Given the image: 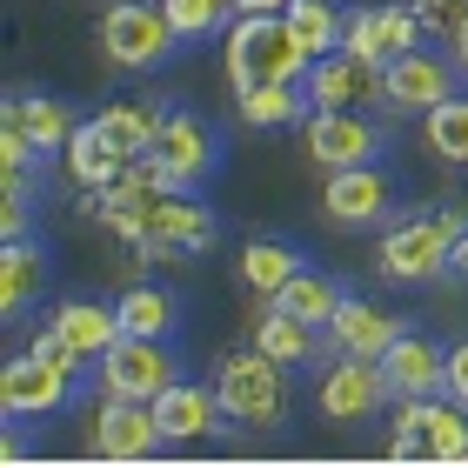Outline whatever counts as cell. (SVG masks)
Returning a JSON list of instances; mask_svg holds the SVG:
<instances>
[{"label": "cell", "instance_id": "8d00e7d4", "mask_svg": "<svg viewBox=\"0 0 468 468\" xmlns=\"http://www.w3.org/2000/svg\"><path fill=\"white\" fill-rule=\"evenodd\" d=\"M441 395H455L462 409H468V342L449 348V381H441Z\"/></svg>", "mask_w": 468, "mask_h": 468}, {"label": "cell", "instance_id": "8fae6325", "mask_svg": "<svg viewBox=\"0 0 468 468\" xmlns=\"http://www.w3.org/2000/svg\"><path fill=\"white\" fill-rule=\"evenodd\" d=\"M302 154H314V167L381 161V127L361 114V108H308V121H302Z\"/></svg>", "mask_w": 468, "mask_h": 468}, {"label": "cell", "instance_id": "ffe728a7", "mask_svg": "<svg viewBox=\"0 0 468 468\" xmlns=\"http://www.w3.org/2000/svg\"><path fill=\"white\" fill-rule=\"evenodd\" d=\"M48 294V248L34 241V234H20V241H0V322H27L34 302Z\"/></svg>", "mask_w": 468, "mask_h": 468}, {"label": "cell", "instance_id": "e575fe53", "mask_svg": "<svg viewBox=\"0 0 468 468\" xmlns=\"http://www.w3.org/2000/svg\"><path fill=\"white\" fill-rule=\"evenodd\" d=\"M34 161H48V154H40V147L27 141V127H20L7 108H0V175H7V167H34Z\"/></svg>", "mask_w": 468, "mask_h": 468}, {"label": "cell", "instance_id": "d4e9b609", "mask_svg": "<svg viewBox=\"0 0 468 468\" xmlns=\"http://www.w3.org/2000/svg\"><path fill=\"white\" fill-rule=\"evenodd\" d=\"M302 268H308L302 248H294V241H274V234H254V241L241 248V282L261 294V302H274V294H282Z\"/></svg>", "mask_w": 468, "mask_h": 468}, {"label": "cell", "instance_id": "83f0119b", "mask_svg": "<svg viewBox=\"0 0 468 468\" xmlns=\"http://www.w3.org/2000/svg\"><path fill=\"white\" fill-rule=\"evenodd\" d=\"M234 108H241V121H248V127H302L314 101L302 94V80H268V88L234 94Z\"/></svg>", "mask_w": 468, "mask_h": 468}, {"label": "cell", "instance_id": "44dd1931", "mask_svg": "<svg viewBox=\"0 0 468 468\" xmlns=\"http://www.w3.org/2000/svg\"><path fill=\"white\" fill-rule=\"evenodd\" d=\"M60 161H68V181L80 187V195H101V187H114L127 167H134V161H127L94 121H80V127H74V141L60 147Z\"/></svg>", "mask_w": 468, "mask_h": 468}, {"label": "cell", "instance_id": "7c38bea8", "mask_svg": "<svg viewBox=\"0 0 468 468\" xmlns=\"http://www.w3.org/2000/svg\"><path fill=\"white\" fill-rule=\"evenodd\" d=\"M161 441L167 435H161V421H154V401H121V395H108L88 415V455H101V462H147Z\"/></svg>", "mask_w": 468, "mask_h": 468}, {"label": "cell", "instance_id": "d6986e66", "mask_svg": "<svg viewBox=\"0 0 468 468\" xmlns=\"http://www.w3.org/2000/svg\"><path fill=\"white\" fill-rule=\"evenodd\" d=\"M154 421L167 441H195V435H215V429H234L215 381H175V388L154 395Z\"/></svg>", "mask_w": 468, "mask_h": 468}, {"label": "cell", "instance_id": "ab89813d", "mask_svg": "<svg viewBox=\"0 0 468 468\" xmlns=\"http://www.w3.org/2000/svg\"><path fill=\"white\" fill-rule=\"evenodd\" d=\"M241 14H288V0H234Z\"/></svg>", "mask_w": 468, "mask_h": 468}, {"label": "cell", "instance_id": "ba28073f", "mask_svg": "<svg viewBox=\"0 0 468 468\" xmlns=\"http://www.w3.org/2000/svg\"><path fill=\"white\" fill-rule=\"evenodd\" d=\"M215 161H221L215 127H207L201 114H187V108H167L161 141H154V167H161L167 195H201L207 175H215Z\"/></svg>", "mask_w": 468, "mask_h": 468}, {"label": "cell", "instance_id": "4dcf8cb0", "mask_svg": "<svg viewBox=\"0 0 468 468\" xmlns=\"http://www.w3.org/2000/svg\"><path fill=\"white\" fill-rule=\"evenodd\" d=\"M161 14H167V27L181 34V48H207V40H221L234 27V0H161Z\"/></svg>", "mask_w": 468, "mask_h": 468}, {"label": "cell", "instance_id": "f546056e", "mask_svg": "<svg viewBox=\"0 0 468 468\" xmlns=\"http://www.w3.org/2000/svg\"><path fill=\"white\" fill-rule=\"evenodd\" d=\"M274 308L294 314V322H308V328H328L335 308H342V282H328L322 268H302L282 294H274Z\"/></svg>", "mask_w": 468, "mask_h": 468}, {"label": "cell", "instance_id": "cb8c5ba5", "mask_svg": "<svg viewBox=\"0 0 468 468\" xmlns=\"http://www.w3.org/2000/svg\"><path fill=\"white\" fill-rule=\"evenodd\" d=\"M161 121H167V108L161 101H114V108H101L94 114V127L108 134L127 161H141V154H154V141H161Z\"/></svg>", "mask_w": 468, "mask_h": 468}, {"label": "cell", "instance_id": "5b68a950", "mask_svg": "<svg viewBox=\"0 0 468 468\" xmlns=\"http://www.w3.org/2000/svg\"><path fill=\"white\" fill-rule=\"evenodd\" d=\"M94 375H101V395L154 401L161 388L181 381V355H175V342H161V335H121V342L101 355Z\"/></svg>", "mask_w": 468, "mask_h": 468}, {"label": "cell", "instance_id": "52a82bcc", "mask_svg": "<svg viewBox=\"0 0 468 468\" xmlns=\"http://www.w3.org/2000/svg\"><path fill=\"white\" fill-rule=\"evenodd\" d=\"M215 234H221V221H215V207H207V201H195V195H161L154 215H147V234L134 241V254H141V261L181 268L187 254L215 248Z\"/></svg>", "mask_w": 468, "mask_h": 468}, {"label": "cell", "instance_id": "9c48e42d", "mask_svg": "<svg viewBox=\"0 0 468 468\" xmlns=\"http://www.w3.org/2000/svg\"><path fill=\"white\" fill-rule=\"evenodd\" d=\"M449 94H462V68L455 54H429V48H409L381 68V108L395 114H429L441 108Z\"/></svg>", "mask_w": 468, "mask_h": 468}, {"label": "cell", "instance_id": "1f68e13d", "mask_svg": "<svg viewBox=\"0 0 468 468\" xmlns=\"http://www.w3.org/2000/svg\"><path fill=\"white\" fill-rule=\"evenodd\" d=\"M421 141H429V154H441L449 167H468V94H449L441 108L421 114Z\"/></svg>", "mask_w": 468, "mask_h": 468}, {"label": "cell", "instance_id": "5bb4252c", "mask_svg": "<svg viewBox=\"0 0 468 468\" xmlns=\"http://www.w3.org/2000/svg\"><path fill=\"white\" fill-rule=\"evenodd\" d=\"M388 395V375H381V361H361V355H335V368L314 381V409L322 421H368Z\"/></svg>", "mask_w": 468, "mask_h": 468}, {"label": "cell", "instance_id": "277c9868", "mask_svg": "<svg viewBox=\"0 0 468 468\" xmlns=\"http://www.w3.org/2000/svg\"><path fill=\"white\" fill-rule=\"evenodd\" d=\"M395 455L401 462H468V409L455 395L401 401V415H395Z\"/></svg>", "mask_w": 468, "mask_h": 468}, {"label": "cell", "instance_id": "d6a6232c", "mask_svg": "<svg viewBox=\"0 0 468 468\" xmlns=\"http://www.w3.org/2000/svg\"><path fill=\"white\" fill-rule=\"evenodd\" d=\"M34 234V167H7V195H0V241Z\"/></svg>", "mask_w": 468, "mask_h": 468}, {"label": "cell", "instance_id": "d590c367", "mask_svg": "<svg viewBox=\"0 0 468 468\" xmlns=\"http://www.w3.org/2000/svg\"><path fill=\"white\" fill-rule=\"evenodd\" d=\"M415 14H421V27H429V34L449 40V34H455V20L468 14V0H415Z\"/></svg>", "mask_w": 468, "mask_h": 468}, {"label": "cell", "instance_id": "3957f363", "mask_svg": "<svg viewBox=\"0 0 468 468\" xmlns=\"http://www.w3.org/2000/svg\"><path fill=\"white\" fill-rule=\"evenodd\" d=\"M215 395H221V409H228L234 429H274V421L288 415V368L248 342V348L221 355Z\"/></svg>", "mask_w": 468, "mask_h": 468}, {"label": "cell", "instance_id": "4fadbf2b", "mask_svg": "<svg viewBox=\"0 0 468 468\" xmlns=\"http://www.w3.org/2000/svg\"><path fill=\"white\" fill-rule=\"evenodd\" d=\"M322 207L335 228H375L388 221L395 207V181L381 161H361V167H328V187H322Z\"/></svg>", "mask_w": 468, "mask_h": 468}, {"label": "cell", "instance_id": "2e32d148", "mask_svg": "<svg viewBox=\"0 0 468 468\" xmlns=\"http://www.w3.org/2000/svg\"><path fill=\"white\" fill-rule=\"evenodd\" d=\"M302 94L314 101V108H361V101H381V68L361 60V54H348V48H335L322 60H308Z\"/></svg>", "mask_w": 468, "mask_h": 468}, {"label": "cell", "instance_id": "603a6c76", "mask_svg": "<svg viewBox=\"0 0 468 468\" xmlns=\"http://www.w3.org/2000/svg\"><path fill=\"white\" fill-rule=\"evenodd\" d=\"M7 114L27 127V141L40 147V154H60V147L74 141V127H80V114H74L60 94H27V88L7 94Z\"/></svg>", "mask_w": 468, "mask_h": 468}, {"label": "cell", "instance_id": "30bf717a", "mask_svg": "<svg viewBox=\"0 0 468 468\" xmlns=\"http://www.w3.org/2000/svg\"><path fill=\"white\" fill-rule=\"evenodd\" d=\"M80 401V375H60L54 361L40 355H7V368H0V415L7 421H34V415H60Z\"/></svg>", "mask_w": 468, "mask_h": 468}, {"label": "cell", "instance_id": "e0dca14e", "mask_svg": "<svg viewBox=\"0 0 468 468\" xmlns=\"http://www.w3.org/2000/svg\"><path fill=\"white\" fill-rule=\"evenodd\" d=\"M409 328L395 308H375V302H361V294H342V308H335V322L322 328L328 335V348L335 355H361V361H381L395 348V335Z\"/></svg>", "mask_w": 468, "mask_h": 468}, {"label": "cell", "instance_id": "484cf974", "mask_svg": "<svg viewBox=\"0 0 468 468\" xmlns=\"http://www.w3.org/2000/svg\"><path fill=\"white\" fill-rule=\"evenodd\" d=\"M121 314V328L127 335H161V342H175V328H181V294L175 288H154V282H134L114 302Z\"/></svg>", "mask_w": 468, "mask_h": 468}, {"label": "cell", "instance_id": "74e56055", "mask_svg": "<svg viewBox=\"0 0 468 468\" xmlns=\"http://www.w3.org/2000/svg\"><path fill=\"white\" fill-rule=\"evenodd\" d=\"M449 274H455V282H468V228L455 234V248H449Z\"/></svg>", "mask_w": 468, "mask_h": 468}, {"label": "cell", "instance_id": "7402d4cb", "mask_svg": "<svg viewBox=\"0 0 468 468\" xmlns=\"http://www.w3.org/2000/svg\"><path fill=\"white\" fill-rule=\"evenodd\" d=\"M54 328H60V342L80 348V355L94 361V368H101V355H108L121 335H127V328H121V314H114V308H101V302H88V294L60 302V308H54Z\"/></svg>", "mask_w": 468, "mask_h": 468}, {"label": "cell", "instance_id": "7a4b0ae2", "mask_svg": "<svg viewBox=\"0 0 468 468\" xmlns=\"http://www.w3.org/2000/svg\"><path fill=\"white\" fill-rule=\"evenodd\" d=\"M468 228V207H435V215H409V221H395L388 234H381V248H375V268L388 274V282H441L449 274V248H455V234Z\"/></svg>", "mask_w": 468, "mask_h": 468}, {"label": "cell", "instance_id": "f35d334b", "mask_svg": "<svg viewBox=\"0 0 468 468\" xmlns=\"http://www.w3.org/2000/svg\"><path fill=\"white\" fill-rule=\"evenodd\" d=\"M449 54H455V68L468 74V14L455 20V34H449Z\"/></svg>", "mask_w": 468, "mask_h": 468}, {"label": "cell", "instance_id": "836d02e7", "mask_svg": "<svg viewBox=\"0 0 468 468\" xmlns=\"http://www.w3.org/2000/svg\"><path fill=\"white\" fill-rule=\"evenodd\" d=\"M27 355H40V361H54L60 375H94V361L80 355V348H68L60 342V328L48 322V328H34V342H27Z\"/></svg>", "mask_w": 468, "mask_h": 468}, {"label": "cell", "instance_id": "f1b7e54d", "mask_svg": "<svg viewBox=\"0 0 468 468\" xmlns=\"http://www.w3.org/2000/svg\"><path fill=\"white\" fill-rule=\"evenodd\" d=\"M288 34L302 40V54L308 60H322L342 48V27H348V7H335V0H288Z\"/></svg>", "mask_w": 468, "mask_h": 468}, {"label": "cell", "instance_id": "8992f818", "mask_svg": "<svg viewBox=\"0 0 468 468\" xmlns=\"http://www.w3.org/2000/svg\"><path fill=\"white\" fill-rule=\"evenodd\" d=\"M101 48H108L114 68L141 74V68H161V60L181 48V34L167 27L161 0H114V7L101 14Z\"/></svg>", "mask_w": 468, "mask_h": 468}, {"label": "cell", "instance_id": "6da1fadb", "mask_svg": "<svg viewBox=\"0 0 468 468\" xmlns=\"http://www.w3.org/2000/svg\"><path fill=\"white\" fill-rule=\"evenodd\" d=\"M221 60H228V88L234 94L308 74V54H302V40L288 34L282 14H234V27L221 34Z\"/></svg>", "mask_w": 468, "mask_h": 468}, {"label": "cell", "instance_id": "9a60e30c", "mask_svg": "<svg viewBox=\"0 0 468 468\" xmlns=\"http://www.w3.org/2000/svg\"><path fill=\"white\" fill-rule=\"evenodd\" d=\"M421 14L415 7H348V27H342V48L361 54V60H375V68H388L395 54H409L421 48Z\"/></svg>", "mask_w": 468, "mask_h": 468}, {"label": "cell", "instance_id": "ac0fdd59", "mask_svg": "<svg viewBox=\"0 0 468 468\" xmlns=\"http://www.w3.org/2000/svg\"><path fill=\"white\" fill-rule=\"evenodd\" d=\"M381 375H388V395H395V401L441 395V381H449V348H435L429 335L401 328V335H395V348L381 355Z\"/></svg>", "mask_w": 468, "mask_h": 468}, {"label": "cell", "instance_id": "4316f807", "mask_svg": "<svg viewBox=\"0 0 468 468\" xmlns=\"http://www.w3.org/2000/svg\"><path fill=\"white\" fill-rule=\"evenodd\" d=\"M328 335L322 328H308V322H294V314H282L268 302V314H254V348L274 355L282 368H302V361H314V348H322Z\"/></svg>", "mask_w": 468, "mask_h": 468}]
</instances>
